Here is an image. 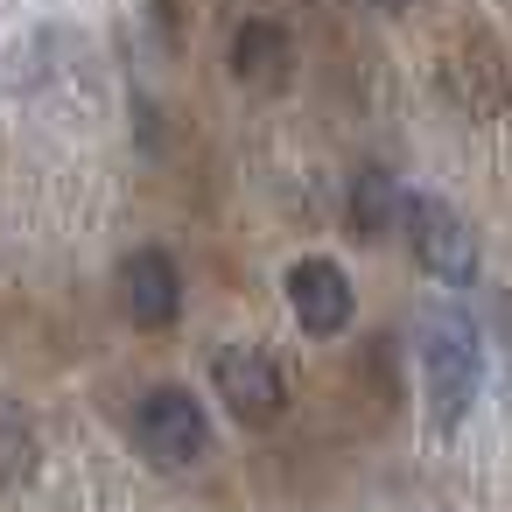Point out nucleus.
<instances>
[{
  "instance_id": "423d86ee",
  "label": "nucleus",
  "mask_w": 512,
  "mask_h": 512,
  "mask_svg": "<svg viewBox=\"0 0 512 512\" xmlns=\"http://www.w3.org/2000/svg\"><path fill=\"white\" fill-rule=\"evenodd\" d=\"M120 295H127V316H134L141 330H169V323H176V309H183L176 260H169L162 246L127 253V267H120Z\"/></svg>"
},
{
  "instance_id": "39448f33",
  "label": "nucleus",
  "mask_w": 512,
  "mask_h": 512,
  "mask_svg": "<svg viewBox=\"0 0 512 512\" xmlns=\"http://www.w3.org/2000/svg\"><path fill=\"white\" fill-rule=\"evenodd\" d=\"M288 302H295V323L309 337H337L351 323V274L337 260H295L288 267Z\"/></svg>"
},
{
  "instance_id": "6e6552de",
  "label": "nucleus",
  "mask_w": 512,
  "mask_h": 512,
  "mask_svg": "<svg viewBox=\"0 0 512 512\" xmlns=\"http://www.w3.org/2000/svg\"><path fill=\"white\" fill-rule=\"evenodd\" d=\"M393 211H400L393 169H358V183H351V225L372 239V232H386V225H393Z\"/></svg>"
},
{
  "instance_id": "7ed1b4c3",
  "label": "nucleus",
  "mask_w": 512,
  "mask_h": 512,
  "mask_svg": "<svg viewBox=\"0 0 512 512\" xmlns=\"http://www.w3.org/2000/svg\"><path fill=\"white\" fill-rule=\"evenodd\" d=\"M211 386L225 393V414L246 421V428H274L281 407H288V379H281V365H274L267 351H253V344L218 351V358H211Z\"/></svg>"
},
{
  "instance_id": "0eeeda50",
  "label": "nucleus",
  "mask_w": 512,
  "mask_h": 512,
  "mask_svg": "<svg viewBox=\"0 0 512 512\" xmlns=\"http://www.w3.org/2000/svg\"><path fill=\"white\" fill-rule=\"evenodd\" d=\"M232 71H239L253 92L288 85V29H281V22H239V36H232Z\"/></svg>"
},
{
  "instance_id": "f03ea898",
  "label": "nucleus",
  "mask_w": 512,
  "mask_h": 512,
  "mask_svg": "<svg viewBox=\"0 0 512 512\" xmlns=\"http://www.w3.org/2000/svg\"><path fill=\"white\" fill-rule=\"evenodd\" d=\"M134 442H141L155 463L183 470V463H197V456L211 449V421H204L197 393L155 386V393H141V407H134Z\"/></svg>"
},
{
  "instance_id": "f257e3e1",
  "label": "nucleus",
  "mask_w": 512,
  "mask_h": 512,
  "mask_svg": "<svg viewBox=\"0 0 512 512\" xmlns=\"http://www.w3.org/2000/svg\"><path fill=\"white\" fill-rule=\"evenodd\" d=\"M421 379H428V421L456 428L477 400V337L463 323H435L421 337Z\"/></svg>"
},
{
  "instance_id": "1a4fd4ad",
  "label": "nucleus",
  "mask_w": 512,
  "mask_h": 512,
  "mask_svg": "<svg viewBox=\"0 0 512 512\" xmlns=\"http://www.w3.org/2000/svg\"><path fill=\"white\" fill-rule=\"evenodd\" d=\"M29 463H36V428L15 400H0V484L29 477Z\"/></svg>"
},
{
  "instance_id": "20e7f679",
  "label": "nucleus",
  "mask_w": 512,
  "mask_h": 512,
  "mask_svg": "<svg viewBox=\"0 0 512 512\" xmlns=\"http://www.w3.org/2000/svg\"><path fill=\"white\" fill-rule=\"evenodd\" d=\"M407 239H414V260L435 281H449V288H470L477 281V232L442 197H414L407 204Z\"/></svg>"
}]
</instances>
